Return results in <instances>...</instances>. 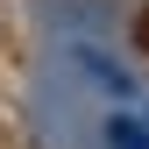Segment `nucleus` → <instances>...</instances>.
Masks as SVG:
<instances>
[{
    "mask_svg": "<svg viewBox=\"0 0 149 149\" xmlns=\"http://www.w3.org/2000/svg\"><path fill=\"white\" fill-rule=\"evenodd\" d=\"M78 64H85V71H92V78H100V85H107V92H128V78H121V71H114V64H107V57H100V50H78Z\"/></svg>",
    "mask_w": 149,
    "mask_h": 149,
    "instance_id": "1",
    "label": "nucleus"
},
{
    "mask_svg": "<svg viewBox=\"0 0 149 149\" xmlns=\"http://www.w3.org/2000/svg\"><path fill=\"white\" fill-rule=\"evenodd\" d=\"M107 142H114V149H149V128H135V121H107Z\"/></svg>",
    "mask_w": 149,
    "mask_h": 149,
    "instance_id": "2",
    "label": "nucleus"
},
{
    "mask_svg": "<svg viewBox=\"0 0 149 149\" xmlns=\"http://www.w3.org/2000/svg\"><path fill=\"white\" fill-rule=\"evenodd\" d=\"M142 43H149V14H142Z\"/></svg>",
    "mask_w": 149,
    "mask_h": 149,
    "instance_id": "3",
    "label": "nucleus"
}]
</instances>
